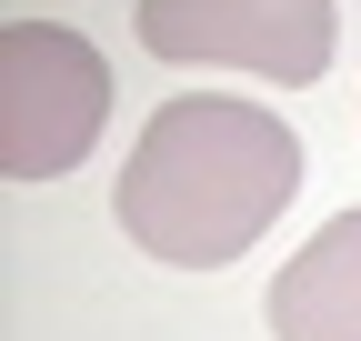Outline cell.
<instances>
[{"instance_id": "1", "label": "cell", "mask_w": 361, "mask_h": 341, "mask_svg": "<svg viewBox=\"0 0 361 341\" xmlns=\"http://www.w3.org/2000/svg\"><path fill=\"white\" fill-rule=\"evenodd\" d=\"M301 181V141L271 120L261 101H221L191 91L171 101L141 151L121 170V231L171 271H221L281 221V201Z\"/></svg>"}, {"instance_id": "2", "label": "cell", "mask_w": 361, "mask_h": 341, "mask_svg": "<svg viewBox=\"0 0 361 341\" xmlns=\"http://www.w3.org/2000/svg\"><path fill=\"white\" fill-rule=\"evenodd\" d=\"M111 120V70L80 30L11 20L0 30V170L11 181H51L71 170Z\"/></svg>"}, {"instance_id": "3", "label": "cell", "mask_w": 361, "mask_h": 341, "mask_svg": "<svg viewBox=\"0 0 361 341\" xmlns=\"http://www.w3.org/2000/svg\"><path fill=\"white\" fill-rule=\"evenodd\" d=\"M151 61H221L261 80H322L331 0H141Z\"/></svg>"}, {"instance_id": "4", "label": "cell", "mask_w": 361, "mask_h": 341, "mask_svg": "<svg viewBox=\"0 0 361 341\" xmlns=\"http://www.w3.org/2000/svg\"><path fill=\"white\" fill-rule=\"evenodd\" d=\"M271 331L281 341H361V211L322 221L281 281H271Z\"/></svg>"}]
</instances>
